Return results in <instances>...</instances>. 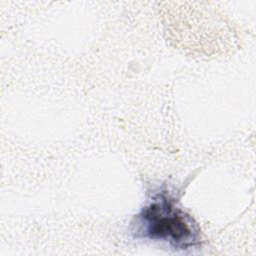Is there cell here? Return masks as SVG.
Listing matches in <instances>:
<instances>
[{"label": "cell", "instance_id": "obj_1", "mask_svg": "<svg viewBox=\"0 0 256 256\" xmlns=\"http://www.w3.org/2000/svg\"><path fill=\"white\" fill-rule=\"evenodd\" d=\"M131 233L137 239L165 242L179 250L194 248L201 240L195 220L166 192L156 193L134 217Z\"/></svg>", "mask_w": 256, "mask_h": 256}]
</instances>
